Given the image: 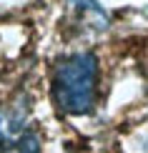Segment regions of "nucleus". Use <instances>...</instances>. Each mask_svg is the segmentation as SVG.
Here are the masks:
<instances>
[{
	"label": "nucleus",
	"mask_w": 148,
	"mask_h": 153,
	"mask_svg": "<svg viewBox=\"0 0 148 153\" xmlns=\"http://www.w3.org/2000/svg\"><path fill=\"white\" fill-rule=\"evenodd\" d=\"M73 3H75V8L83 13V18H86V20H93L98 28H106V13L98 8V3H95V0H73Z\"/></svg>",
	"instance_id": "nucleus-3"
},
{
	"label": "nucleus",
	"mask_w": 148,
	"mask_h": 153,
	"mask_svg": "<svg viewBox=\"0 0 148 153\" xmlns=\"http://www.w3.org/2000/svg\"><path fill=\"white\" fill-rule=\"evenodd\" d=\"M53 93L65 113H91L98 95V60L91 53H73L63 58L53 75Z\"/></svg>",
	"instance_id": "nucleus-1"
},
{
	"label": "nucleus",
	"mask_w": 148,
	"mask_h": 153,
	"mask_svg": "<svg viewBox=\"0 0 148 153\" xmlns=\"http://www.w3.org/2000/svg\"><path fill=\"white\" fill-rule=\"evenodd\" d=\"M0 153H40V138L20 111H0Z\"/></svg>",
	"instance_id": "nucleus-2"
}]
</instances>
